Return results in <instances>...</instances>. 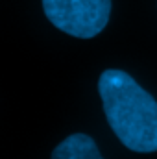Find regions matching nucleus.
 <instances>
[{
  "label": "nucleus",
  "instance_id": "obj_1",
  "mask_svg": "<svg viewBox=\"0 0 157 159\" xmlns=\"http://www.w3.org/2000/svg\"><path fill=\"white\" fill-rule=\"evenodd\" d=\"M109 126L133 152H157V102L128 72L109 69L98 80Z\"/></svg>",
  "mask_w": 157,
  "mask_h": 159
},
{
  "label": "nucleus",
  "instance_id": "obj_2",
  "mask_svg": "<svg viewBox=\"0 0 157 159\" xmlns=\"http://www.w3.org/2000/svg\"><path fill=\"white\" fill-rule=\"evenodd\" d=\"M43 9L57 30L91 39L107 26L111 0H43Z\"/></svg>",
  "mask_w": 157,
  "mask_h": 159
},
{
  "label": "nucleus",
  "instance_id": "obj_3",
  "mask_svg": "<svg viewBox=\"0 0 157 159\" xmlns=\"http://www.w3.org/2000/svg\"><path fill=\"white\" fill-rule=\"evenodd\" d=\"M52 159H104L100 156V150L96 143L85 135V133H74L61 141L54 152Z\"/></svg>",
  "mask_w": 157,
  "mask_h": 159
}]
</instances>
